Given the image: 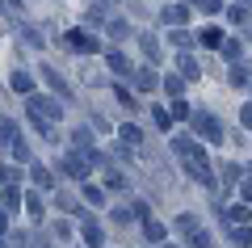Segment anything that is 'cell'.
I'll use <instances>...</instances> for the list:
<instances>
[{"mask_svg":"<svg viewBox=\"0 0 252 248\" xmlns=\"http://www.w3.org/2000/svg\"><path fill=\"white\" fill-rule=\"evenodd\" d=\"M164 21H172V26H177V21H185V9H181V4H172V9H164Z\"/></svg>","mask_w":252,"mask_h":248,"instance_id":"obj_1","label":"cell"},{"mask_svg":"<svg viewBox=\"0 0 252 248\" xmlns=\"http://www.w3.org/2000/svg\"><path fill=\"white\" fill-rule=\"evenodd\" d=\"M202 42L215 46V42H223V34H219V30H202Z\"/></svg>","mask_w":252,"mask_h":248,"instance_id":"obj_2","label":"cell"},{"mask_svg":"<svg viewBox=\"0 0 252 248\" xmlns=\"http://www.w3.org/2000/svg\"><path fill=\"white\" fill-rule=\"evenodd\" d=\"M147 236H152V240H164V223H152V219H147Z\"/></svg>","mask_w":252,"mask_h":248,"instance_id":"obj_3","label":"cell"},{"mask_svg":"<svg viewBox=\"0 0 252 248\" xmlns=\"http://www.w3.org/2000/svg\"><path fill=\"white\" fill-rule=\"evenodd\" d=\"M244 126H252V106H244Z\"/></svg>","mask_w":252,"mask_h":248,"instance_id":"obj_4","label":"cell"}]
</instances>
